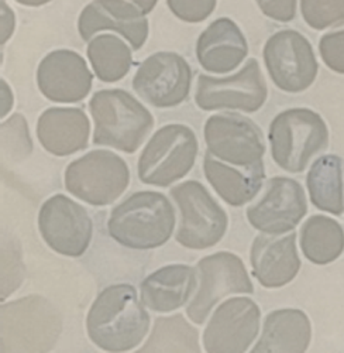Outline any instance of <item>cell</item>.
I'll list each match as a JSON object with an SVG mask.
<instances>
[{
	"label": "cell",
	"mask_w": 344,
	"mask_h": 353,
	"mask_svg": "<svg viewBox=\"0 0 344 353\" xmlns=\"http://www.w3.org/2000/svg\"><path fill=\"white\" fill-rule=\"evenodd\" d=\"M252 274L263 287L279 288L290 284L301 270V259L297 249V233L286 236L258 234L250 250Z\"/></svg>",
	"instance_id": "obj_18"
},
{
	"label": "cell",
	"mask_w": 344,
	"mask_h": 353,
	"mask_svg": "<svg viewBox=\"0 0 344 353\" xmlns=\"http://www.w3.org/2000/svg\"><path fill=\"white\" fill-rule=\"evenodd\" d=\"M267 71L281 91L299 94L318 77V61L309 40L295 30H281L264 46Z\"/></svg>",
	"instance_id": "obj_9"
},
{
	"label": "cell",
	"mask_w": 344,
	"mask_h": 353,
	"mask_svg": "<svg viewBox=\"0 0 344 353\" xmlns=\"http://www.w3.org/2000/svg\"><path fill=\"white\" fill-rule=\"evenodd\" d=\"M17 3L24 5V6H32V8H37V6H43L50 3L51 0H16Z\"/></svg>",
	"instance_id": "obj_36"
},
{
	"label": "cell",
	"mask_w": 344,
	"mask_h": 353,
	"mask_svg": "<svg viewBox=\"0 0 344 353\" xmlns=\"http://www.w3.org/2000/svg\"><path fill=\"white\" fill-rule=\"evenodd\" d=\"M13 108V94L10 86L2 79V117H5Z\"/></svg>",
	"instance_id": "obj_34"
},
{
	"label": "cell",
	"mask_w": 344,
	"mask_h": 353,
	"mask_svg": "<svg viewBox=\"0 0 344 353\" xmlns=\"http://www.w3.org/2000/svg\"><path fill=\"white\" fill-rule=\"evenodd\" d=\"M310 202L318 210L332 215L344 212L343 160L336 154H326L314 161L306 175Z\"/></svg>",
	"instance_id": "obj_24"
},
{
	"label": "cell",
	"mask_w": 344,
	"mask_h": 353,
	"mask_svg": "<svg viewBox=\"0 0 344 353\" xmlns=\"http://www.w3.org/2000/svg\"><path fill=\"white\" fill-rule=\"evenodd\" d=\"M175 223V210L164 194L137 191L113 208L107 233L127 249L150 250L169 241Z\"/></svg>",
	"instance_id": "obj_2"
},
{
	"label": "cell",
	"mask_w": 344,
	"mask_h": 353,
	"mask_svg": "<svg viewBox=\"0 0 344 353\" xmlns=\"http://www.w3.org/2000/svg\"><path fill=\"white\" fill-rule=\"evenodd\" d=\"M196 270L188 264H168L140 284L141 301L154 312H171L184 307L197 285Z\"/></svg>",
	"instance_id": "obj_21"
},
{
	"label": "cell",
	"mask_w": 344,
	"mask_h": 353,
	"mask_svg": "<svg viewBox=\"0 0 344 353\" xmlns=\"http://www.w3.org/2000/svg\"><path fill=\"white\" fill-rule=\"evenodd\" d=\"M217 0H166L172 14L186 23H200L215 10Z\"/></svg>",
	"instance_id": "obj_30"
},
{
	"label": "cell",
	"mask_w": 344,
	"mask_h": 353,
	"mask_svg": "<svg viewBox=\"0 0 344 353\" xmlns=\"http://www.w3.org/2000/svg\"><path fill=\"white\" fill-rule=\"evenodd\" d=\"M208 152L236 167H252L263 161L266 143L261 129L239 113H219L205 123Z\"/></svg>",
	"instance_id": "obj_13"
},
{
	"label": "cell",
	"mask_w": 344,
	"mask_h": 353,
	"mask_svg": "<svg viewBox=\"0 0 344 353\" xmlns=\"http://www.w3.org/2000/svg\"><path fill=\"white\" fill-rule=\"evenodd\" d=\"M89 110L95 122L94 144L134 153L150 134L154 117L150 110L123 90L96 92Z\"/></svg>",
	"instance_id": "obj_3"
},
{
	"label": "cell",
	"mask_w": 344,
	"mask_h": 353,
	"mask_svg": "<svg viewBox=\"0 0 344 353\" xmlns=\"http://www.w3.org/2000/svg\"><path fill=\"white\" fill-rule=\"evenodd\" d=\"M197 339V331L182 314L160 316L147 343L138 352H200Z\"/></svg>",
	"instance_id": "obj_27"
},
{
	"label": "cell",
	"mask_w": 344,
	"mask_h": 353,
	"mask_svg": "<svg viewBox=\"0 0 344 353\" xmlns=\"http://www.w3.org/2000/svg\"><path fill=\"white\" fill-rule=\"evenodd\" d=\"M204 172L217 195L232 207H243L252 201L266 180L264 163L233 168L213 159L209 152L204 159Z\"/></svg>",
	"instance_id": "obj_22"
},
{
	"label": "cell",
	"mask_w": 344,
	"mask_h": 353,
	"mask_svg": "<svg viewBox=\"0 0 344 353\" xmlns=\"http://www.w3.org/2000/svg\"><path fill=\"white\" fill-rule=\"evenodd\" d=\"M260 10L270 19L286 23L297 16V0H255Z\"/></svg>",
	"instance_id": "obj_32"
},
{
	"label": "cell",
	"mask_w": 344,
	"mask_h": 353,
	"mask_svg": "<svg viewBox=\"0 0 344 353\" xmlns=\"http://www.w3.org/2000/svg\"><path fill=\"white\" fill-rule=\"evenodd\" d=\"M308 212V201L302 185L288 176L268 180L263 198L247 210L250 225L267 234L294 230Z\"/></svg>",
	"instance_id": "obj_15"
},
{
	"label": "cell",
	"mask_w": 344,
	"mask_h": 353,
	"mask_svg": "<svg viewBox=\"0 0 344 353\" xmlns=\"http://www.w3.org/2000/svg\"><path fill=\"white\" fill-rule=\"evenodd\" d=\"M310 339L312 325L303 311L294 308L277 310L266 316L261 338L251 352L303 353L308 350Z\"/></svg>",
	"instance_id": "obj_23"
},
{
	"label": "cell",
	"mask_w": 344,
	"mask_h": 353,
	"mask_svg": "<svg viewBox=\"0 0 344 353\" xmlns=\"http://www.w3.org/2000/svg\"><path fill=\"white\" fill-rule=\"evenodd\" d=\"M130 2L134 3L142 13L147 14L155 8L158 0H130Z\"/></svg>",
	"instance_id": "obj_35"
},
{
	"label": "cell",
	"mask_w": 344,
	"mask_h": 353,
	"mask_svg": "<svg viewBox=\"0 0 344 353\" xmlns=\"http://www.w3.org/2000/svg\"><path fill=\"white\" fill-rule=\"evenodd\" d=\"M267 97L268 88L260 64L255 58H250L232 77L199 75L195 102L202 110L232 109L252 113L263 108Z\"/></svg>",
	"instance_id": "obj_8"
},
{
	"label": "cell",
	"mask_w": 344,
	"mask_h": 353,
	"mask_svg": "<svg viewBox=\"0 0 344 353\" xmlns=\"http://www.w3.org/2000/svg\"><path fill=\"white\" fill-rule=\"evenodd\" d=\"M91 123L79 108H50L37 122V137L44 149L58 157L75 154L88 147Z\"/></svg>",
	"instance_id": "obj_20"
},
{
	"label": "cell",
	"mask_w": 344,
	"mask_h": 353,
	"mask_svg": "<svg viewBox=\"0 0 344 353\" xmlns=\"http://www.w3.org/2000/svg\"><path fill=\"white\" fill-rule=\"evenodd\" d=\"M92 82L94 75L83 57L72 50L51 51L37 68L39 90L52 102H80L91 92Z\"/></svg>",
	"instance_id": "obj_16"
},
{
	"label": "cell",
	"mask_w": 344,
	"mask_h": 353,
	"mask_svg": "<svg viewBox=\"0 0 344 353\" xmlns=\"http://www.w3.org/2000/svg\"><path fill=\"white\" fill-rule=\"evenodd\" d=\"M131 284L106 287L86 316L89 339L105 352H129L146 338L150 315Z\"/></svg>",
	"instance_id": "obj_1"
},
{
	"label": "cell",
	"mask_w": 344,
	"mask_h": 353,
	"mask_svg": "<svg viewBox=\"0 0 344 353\" xmlns=\"http://www.w3.org/2000/svg\"><path fill=\"white\" fill-rule=\"evenodd\" d=\"M275 164L292 174L306 170L309 161L325 150L329 129L323 117L308 108H292L278 113L268 132Z\"/></svg>",
	"instance_id": "obj_4"
},
{
	"label": "cell",
	"mask_w": 344,
	"mask_h": 353,
	"mask_svg": "<svg viewBox=\"0 0 344 353\" xmlns=\"http://www.w3.org/2000/svg\"><path fill=\"white\" fill-rule=\"evenodd\" d=\"M319 51L332 71L344 74V30L325 34L319 41Z\"/></svg>",
	"instance_id": "obj_31"
},
{
	"label": "cell",
	"mask_w": 344,
	"mask_h": 353,
	"mask_svg": "<svg viewBox=\"0 0 344 353\" xmlns=\"http://www.w3.org/2000/svg\"><path fill=\"white\" fill-rule=\"evenodd\" d=\"M129 183L127 163L109 150H94L74 160L64 175L67 191L94 207H106L119 199Z\"/></svg>",
	"instance_id": "obj_6"
},
{
	"label": "cell",
	"mask_w": 344,
	"mask_h": 353,
	"mask_svg": "<svg viewBox=\"0 0 344 353\" xmlns=\"http://www.w3.org/2000/svg\"><path fill=\"white\" fill-rule=\"evenodd\" d=\"M171 196L181 211L177 243L192 250H205L223 239L228 226L227 214L204 184L185 181L171 190Z\"/></svg>",
	"instance_id": "obj_7"
},
{
	"label": "cell",
	"mask_w": 344,
	"mask_h": 353,
	"mask_svg": "<svg viewBox=\"0 0 344 353\" xmlns=\"http://www.w3.org/2000/svg\"><path fill=\"white\" fill-rule=\"evenodd\" d=\"M39 230L44 242L54 252L79 257L89 249L94 222L80 203L67 195L56 194L41 205Z\"/></svg>",
	"instance_id": "obj_11"
},
{
	"label": "cell",
	"mask_w": 344,
	"mask_h": 353,
	"mask_svg": "<svg viewBox=\"0 0 344 353\" xmlns=\"http://www.w3.org/2000/svg\"><path fill=\"white\" fill-rule=\"evenodd\" d=\"M89 61L102 82H118L125 78L133 64L131 48L113 34H100L89 41Z\"/></svg>",
	"instance_id": "obj_26"
},
{
	"label": "cell",
	"mask_w": 344,
	"mask_h": 353,
	"mask_svg": "<svg viewBox=\"0 0 344 353\" xmlns=\"http://www.w3.org/2000/svg\"><path fill=\"white\" fill-rule=\"evenodd\" d=\"M261 311L255 301L236 297L224 301L212 315L204 332L209 353H241L248 350L260 331Z\"/></svg>",
	"instance_id": "obj_14"
},
{
	"label": "cell",
	"mask_w": 344,
	"mask_h": 353,
	"mask_svg": "<svg viewBox=\"0 0 344 353\" xmlns=\"http://www.w3.org/2000/svg\"><path fill=\"white\" fill-rule=\"evenodd\" d=\"M2 134H3V152L9 149L10 154L23 157L33 150V143L30 137H28L27 122L21 114L16 113L8 122H3Z\"/></svg>",
	"instance_id": "obj_29"
},
{
	"label": "cell",
	"mask_w": 344,
	"mask_h": 353,
	"mask_svg": "<svg viewBox=\"0 0 344 353\" xmlns=\"http://www.w3.org/2000/svg\"><path fill=\"white\" fill-rule=\"evenodd\" d=\"M200 285L186 308L189 319L202 325L212 308L228 294H252L254 285L243 260L230 252H217L197 263Z\"/></svg>",
	"instance_id": "obj_10"
},
{
	"label": "cell",
	"mask_w": 344,
	"mask_h": 353,
	"mask_svg": "<svg viewBox=\"0 0 344 353\" xmlns=\"http://www.w3.org/2000/svg\"><path fill=\"white\" fill-rule=\"evenodd\" d=\"M192 70L185 58L172 51L151 54L133 78L137 95L155 108H174L188 97Z\"/></svg>",
	"instance_id": "obj_12"
},
{
	"label": "cell",
	"mask_w": 344,
	"mask_h": 353,
	"mask_svg": "<svg viewBox=\"0 0 344 353\" xmlns=\"http://www.w3.org/2000/svg\"><path fill=\"white\" fill-rule=\"evenodd\" d=\"M303 256L319 266L333 263L344 252L343 226L325 215L310 216L301 229Z\"/></svg>",
	"instance_id": "obj_25"
},
{
	"label": "cell",
	"mask_w": 344,
	"mask_h": 353,
	"mask_svg": "<svg viewBox=\"0 0 344 353\" xmlns=\"http://www.w3.org/2000/svg\"><path fill=\"white\" fill-rule=\"evenodd\" d=\"M247 54L248 44L243 32L228 17L212 21L196 43V57L200 67L215 74L236 70Z\"/></svg>",
	"instance_id": "obj_19"
},
{
	"label": "cell",
	"mask_w": 344,
	"mask_h": 353,
	"mask_svg": "<svg viewBox=\"0 0 344 353\" xmlns=\"http://www.w3.org/2000/svg\"><path fill=\"white\" fill-rule=\"evenodd\" d=\"M197 150L196 134L189 126L171 123L158 129L140 154V181L162 188L174 184L192 170Z\"/></svg>",
	"instance_id": "obj_5"
},
{
	"label": "cell",
	"mask_w": 344,
	"mask_h": 353,
	"mask_svg": "<svg viewBox=\"0 0 344 353\" xmlns=\"http://www.w3.org/2000/svg\"><path fill=\"white\" fill-rule=\"evenodd\" d=\"M103 30L118 32L137 51L147 41L150 27L146 14L127 0H95L80 12L78 32L88 41Z\"/></svg>",
	"instance_id": "obj_17"
},
{
	"label": "cell",
	"mask_w": 344,
	"mask_h": 353,
	"mask_svg": "<svg viewBox=\"0 0 344 353\" xmlns=\"http://www.w3.org/2000/svg\"><path fill=\"white\" fill-rule=\"evenodd\" d=\"M14 13L10 6H8L6 0H2V46L12 37L14 30Z\"/></svg>",
	"instance_id": "obj_33"
},
{
	"label": "cell",
	"mask_w": 344,
	"mask_h": 353,
	"mask_svg": "<svg viewBox=\"0 0 344 353\" xmlns=\"http://www.w3.org/2000/svg\"><path fill=\"white\" fill-rule=\"evenodd\" d=\"M301 13L314 30L344 24V0H301Z\"/></svg>",
	"instance_id": "obj_28"
}]
</instances>
